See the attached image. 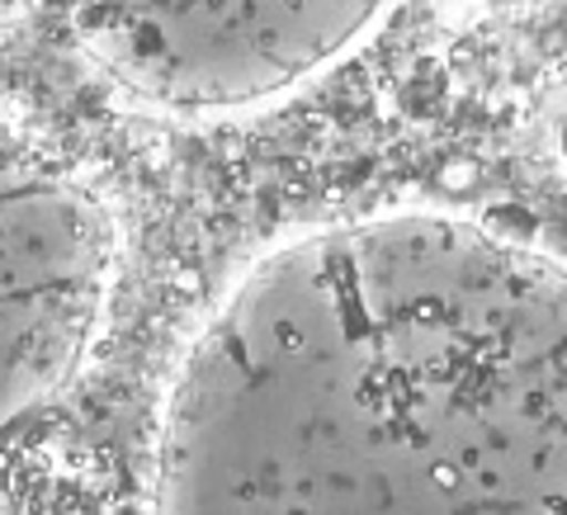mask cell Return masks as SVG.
Instances as JSON below:
<instances>
[{"mask_svg":"<svg viewBox=\"0 0 567 515\" xmlns=\"http://www.w3.org/2000/svg\"><path fill=\"white\" fill-rule=\"evenodd\" d=\"M435 483L440 487H454V468H435Z\"/></svg>","mask_w":567,"mask_h":515,"instance_id":"obj_1","label":"cell"}]
</instances>
